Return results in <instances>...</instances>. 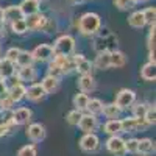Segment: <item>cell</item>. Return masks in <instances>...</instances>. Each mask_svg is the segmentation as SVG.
<instances>
[{"mask_svg":"<svg viewBox=\"0 0 156 156\" xmlns=\"http://www.w3.org/2000/svg\"><path fill=\"white\" fill-rule=\"evenodd\" d=\"M69 3H72V5H80V3H83L84 0H67Z\"/></svg>","mask_w":156,"mask_h":156,"instance_id":"cell-48","label":"cell"},{"mask_svg":"<svg viewBox=\"0 0 156 156\" xmlns=\"http://www.w3.org/2000/svg\"><path fill=\"white\" fill-rule=\"evenodd\" d=\"M45 90L42 89L41 83H33L31 86L25 87V98L30 101H41L45 98Z\"/></svg>","mask_w":156,"mask_h":156,"instance_id":"cell-10","label":"cell"},{"mask_svg":"<svg viewBox=\"0 0 156 156\" xmlns=\"http://www.w3.org/2000/svg\"><path fill=\"white\" fill-rule=\"evenodd\" d=\"M81 114L83 112H80V111H76V109H72V111H69L67 112V115H66V122L69 123V125H78V122H80V117H81Z\"/></svg>","mask_w":156,"mask_h":156,"instance_id":"cell-36","label":"cell"},{"mask_svg":"<svg viewBox=\"0 0 156 156\" xmlns=\"http://www.w3.org/2000/svg\"><path fill=\"white\" fill-rule=\"evenodd\" d=\"M137 140L136 137H131V139H128L125 140V150L126 153H137Z\"/></svg>","mask_w":156,"mask_h":156,"instance_id":"cell-41","label":"cell"},{"mask_svg":"<svg viewBox=\"0 0 156 156\" xmlns=\"http://www.w3.org/2000/svg\"><path fill=\"white\" fill-rule=\"evenodd\" d=\"M101 112L105 114L106 119L112 120V119H119V115H120V109L117 108L114 103H108V105H103V109Z\"/></svg>","mask_w":156,"mask_h":156,"instance_id":"cell-31","label":"cell"},{"mask_svg":"<svg viewBox=\"0 0 156 156\" xmlns=\"http://www.w3.org/2000/svg\"><path fill=\"white\" fill-rule=\"evenodd\" d=\"M37 2H41V0H37Z\"/></svg>","mask_w":156,"mask_h":156,"instance_id":"cell-51","label":"cell"},{"mask_svg":"<svg viewBox=\"0 0 156 156\" xmlns=\"http://www.w3.org/2000/svg\"><path fill=\"white\" fill-rule=\"evenodd\" d=\"M144 2H147V0H134V3H144Z\"/></svg>","mask_w":156,"mask_h":156,"instance_id":"cell-50","label":"cell"},{"mask_svg":"<svg viewBox=\"0 0 156 156\" xmlns=\"http://www.w3.org/2000/svg\"><path fill=\"white\" fill-rule=\"evenodd\" d=\"M78 87H80V90L83 94L94 92L95 87H97V81H95V78L92 76V73L80 75V78H78Z\"/></svg>","mask_w":156,"mask_h":156,"instance_id":"cell-14","label":"cell"},{"mask_svg":"<svg viewBox=\"0 0 156 156\" xmlns=\"http://www.w3.org/2000/svg\"><path fill=\"white\" fill-rule=\"evenodd\" d=\"M19 8H20V12L23 17H28V16H33L36 12H39V8H41V2L37 0H22L19 3Z\"/></svg>","mask_w":156,"mask_h":156,"instance_id":"cell-15","label":"cell"},{"mask_svg":"<svg viewBox=\"0 0 156 156\" xmlns=\"http://www.w3.org/2000/svg\"><path fill=\"white\" fill-rule=\"evenodd\" d=\"M31 109L30 108H17V109H12V125H27L31 120Z\"/></svg>","mask_w":156,"mask_h":156,"instance_id":"cell-13","label":"cell"},{"mask_svg":"<svg viewBox=\"0 0 156 156\" xmlns=\"http://www.w3.org/2000/svg\"><path fill=\"white\" fill-rule=\"evenodd\" d=\"M128 25L129 27H133V28H144L147 22H145V17H144V12L142 11H133L131 14L128 16Z\"/></svg>","mask_w":156,"mask_h":156,"instance_id":"cell-22","label":"cell"},{"mask_svg":"<svg viewBox=\"0 0 156 156\" xmlns=\"http://www.w3.org/2000/svg\"><path fill=\"white\" fill-rule=\"evenodd\" d=\"M33 62H34V59H33V56H31V51H28V50H20V53H19V56H17V59H16V66H19V67H25V66H33Z\"/></svg>","mask_w":156,"mask_h":156,"instance_id":"cell-28","label":"cell"},{"mask_svg":"<svg viewBox=\"0 0 156 156\" xmlns=\"http://www.w3.org/2000/svg\"><path fill=\"white\" fill-rule=\"evenodd\" d=\"M100 147V139L95 133H84L83 137L80 139V148L86 153H92L98 150Z\"/></svg>","mask_w":156,"mask_h":156,"instance_id":"cell-6","label":"cell"},{"mask_svg":"<svg viewBox=\"0 0 156 156\" xmlns=\"http://www.w3.org/2000/svg\"><path fill=\"white\" fill-rule=\"evenodd\" d=\"M55 30H56V22L53 20V19H47V23H45V27H44V33H55Z\"/></svg>","mask_w":156,"mask_h":156,"instance_id":"cell-44","label":"cell"},{"mask_svg":"<svg viewBox=\"0 0 156 156\" xmlns=\"http://www.w3.org/2000/svg\"><path fill=\"white\" fill-rule=\"evenodd\" d=\"M3 19H5V16H3V8L0 6V22H5Z\"/></svg>","mask_w":156,"mask_h":156,"instance_id":"cell-49","label":"cell"},{"mask_svg":"<svg viewBox=\"0 0 156 156\" xmlns=\"http://www.w3.org/2000/svg\"><path fill=\"white\" fill-rule=\"evenodd\" d=\"M142 12H144V17H145L147 25L154 23V19H156V9H154V6H148V8H145Z\"/></svg>","mask_w":156,"mask_h":156,"instance_id":"cell-39","label":"cell"},{"mask_svg":"<svg viewBox=\"0 0 156 156\" xmlns=\"http://www.w3.org/2000/svg\"><path fill=\"white\" fill-rule=\"evenodd\" d=\"M53 53L55 56H70L75 51V39L70 34H61L53 42Z\"/></svg>","mask_w":156,"mask_h":156,"instance_id":"cell-2","label":"cell"},{"mask_svg":"<svg viewBox=\"0 0 156 156\" xmlns=\"http://www.w3.org/2000/svg\"><path fill=\"white\" fill-rule=\"evenodd\" d=\"M27 137L31 142H41L45 139V126L42 123H30L27 126Z\"/></svg>","mask_w":156,"mask_h":156,"instance_id":"cell-12","label":"cell"},{"mask_svg":"<svg viewBox=\"0 0 156 156\" xmlns=\"http://www.w3.org/2000/svg\"><path fill=\"white\" fill-rule=\"evenodd\" d=\"M6 95L12 100V103H19L20 100L25 98V86L22 83H14L11 87L6 89Z\"/></svg>","mask_w":156,"mask_h":156,"instance_id":"cell-19","label":"cell"},{"mask_svg":"<svg viewBox=\"0 0 156 156\" xmlns=\"http://www.w3.org/2000/svg\"><path fill=\"white\" fill-rule=\"evenodd\" d=\"M6 81L5 80H2V78H0V98H2L5 94H6Z\"/></svg>","mask_w":156,"mask_h":156,"instance_id":"cell-45","label":"cell"},{"mask_svg":"<svg viewBox=\"0 0 156 156\" xmlns=\"http://www.w3.org/2000/svg\"><path fill=\"white\" fill-rule=\"evenodd\" d=\"M5 36V22H0V37Z\"/></svg>","mask_w":156,"mask_h":156,"instance_id":"cell-47","label":"cell"},{"mask_svg":"<svg viewBox=\"0 0 156 156\" xmlns=\"http://www.w3.org/2000/svg\"><path fill=\"white\" fill-rule=\"evenodd\" d=\"M148 125L144 122V119H137V117H126L122 120V128L126 133H136V131H144Z\"/></svg>","mask_w":156,"mask_h":156,"instance_id":"cell-8","label":"cell"},{"mask_svg":"<svg viewBox=\"0 0 156 156\" xmlns=\"http://www.w3.org/2000/svg\"><path fill=\"white\" fill-rule=\"evenodd\" d=\"M23 19H25V23H27V30L28 31H42L48 17L45 14H42V12H36V14L23 17Z\"/></svg>","mask_w":156,"mask_h":156,"instance_id":"cell-5","label":"cell"},{"mask_svg":"<svg viewBox=\"0 0 156 156\" xmlns=\"http://www.w3.org/2000/svg\"><path fill=\"white\" fill-rule=\"evenodd\" d=\"M16 75H17V80L19 83H31L36 80V69L34 66H25V67H19L16 70Z\"/></svg>","mask_w":156,"mask_h":156,"instance_id":"cell-16","label":"cell"},{"mask_svg":"<svg viewBox=\"0 0 156 156\" xmlns=\"http://www.w3.org/2000/svg\"><path fill=\"white\" fill-rule=\"evenodd\" d=\"M126 64V56L120 50H111V67H123Z\"/></svg>","mask_w":156,"mask_h":156,"instance_id":"cell-26","label":"cell"},{"mask_svg":"<svg viewBox=\"0 0 156 156\" xmlns=\"http://www.w3.org/2000/svg\"><path fill=\"white\" fill-rule=\"evenodd\" d=\"M106 150L115 156H125V139H122L120 136H109V139L106 140Z\"/></svg>","mask_w":156,"mask_h":156,"instance_id":"cell-7","label":"cell"},{"mask_svg":"<svg viewBox=\"0 0 156 156\" xmlns=\"http://www.w3.org/2000/svg\"><path fill=\"white\" fill-rule=\"evenodd\" d=\"M101 109H103V101L100 98H89L87 106H86L87 114L97 115V114H101Z\"/></svg>","mask_w":156,"mask_h":156,"instance_id":"cell-29","label":"cell"},{"mask_svg":"<svg viewBox=\"0 0 156 156\" xmlns=\"http://www.w3.org/2000/svg\"><path fill=\"white\" fill-rule=\"evenodd\" d=\"M101 28V17L97 12H84L78 19V31L83 36H94Z\"/></svg>","mask_w":156,"mask_h":156,"instance_id":"cell-1","label":"cell"},{"mask_svg":"<svg viewBox=\"0 0 156 156\" xmlns=\"http://www.w3.org/2000/svg\"><path fill=\"white\" fill-rule=\"evenodd\" d=\"M105 133L109 134V136H119L120 133H123V128H122V120L120 119H112V120H108L103 126Z\"/></svg>","mask_w":156,"mask_h":156,"instance_id":"cell-23","label":"cell"},{"mask_svg":"<svg viewBox=\"0 0 156 156\" xmlns=\"http://www.w3.org/2000/svg\"><path fill=\"white\" fill-rule=\"evenodd\" d=\"M144 122L147 125H154L156 123V108H154V105L147 106V111H145V115H144Z\"/></svg>","mask_w":156,"mask_h":156,"instance_id":"cell-34","label":"cell"},{"mask_svg":"<svg viewBox=\"0 0 156 156\" xmlns=\"http://www.w3.org/2000/svg\"><path fill=\"white\" fill-rule=\"evenodd\" d=\"M11 31L16 33V34H25L28 30H27V23H25V19H19V20H14L11 22Z\"/></svg>","mask_w":156,"mask_h":156,"instance_id":"cell-32","label":"cell"},{"mask_svg":"<svg viewBox=\"0 0 156 156\" xmlns=\"http://www.w3.org/2000/svg\"><path fill=\"white\" fill-rule=\"evenodd\" d=\"M9 129H11V126H6V125H0V137L6 136V134L9 133Z\"/></svg>","mask_w":156,"mask_h":156,"instance_id":"cell-46","label":"cell"},{"mask_svg":"<svg viewBox=\"0 0 156 156\" xmlns=\"http://www.w3.org/2000/svg\"><path fill=\"white\" fill-rule=\"evenodd\" d=\"M147 106L145 103H136V105L131 106V111H133V117H137V119H144L145 115V111H147Z\"/></svg>","mask_w":156,"mask_h":156,"instance_id":"cell-35","label":"cell"},{"mask_svg":"<svg viewBox=\"0 0 156 156\" xmlns=\"http://www.w3.org/2000/svg\"><path fill=\"white\" fill-rule=\"evenodd\" d=\"M134 0H114V6H117L119 9L125 11V9H131L134 6Z\"/></svg>","mask_w":156,"mask_h":156,"instance_id":"cell-40","label":"cell"},{"mask_svg":"<svg viewBox=\"0 0 156 156\" xmlns=\"http://www.w3.org/2000/svg\"><path fill=\"white\" fill-rule=\"evenodd\" d=\"M3 16H5V22H14V20H19V19H23L22 12H20V8L19 5H9L6 8H3Z\"/></svg>","mask_w":156,"mask_h":156,"instance_id":"cell-21","label":"cell"},{"mask_svg":"<svg viewBox=\"0 0 156 156\" xmlns=\"http://www.w3.org/2000/svg\"><path fill=\"white\" fill-rule=\"evenodd\" d=\"M19 53H20V48H19V47H11V48H8V50H6L5 58H6V59H9V61H12V62H16V59H17Z\"/></svg>","mask_w":156,"mask_h":156,"instance_id":"cell-42","label":"cell"},{"mask_svg":"<svg viewBox=\"0 0 156 156\" xmlns=\"http://www.w3.org/2000/svg\"><path fill=\"white\" fill-rule=\"evenodd\" d=\"M76 126L83 133H94L98 128V119H97V115H92V114H81L80 122H78Z\"/></svg>","mask_w":156,"mask_h":156,"instance_id":"cell-9","label":"cell"},{"mask_svg":"<svg viewBox=\"0 0 156 156\" xmlns=\"http://www.w3.org/2000/svg\"><path fill=\"white\" fill-rule=\"evenodd\" d=\"M17 156H37V150L33 144H28V145H23L17 151Z\"/></svg>","mask_w":156,"mask_h":156,"instance_id":"cell-38","label":"cell"},{"mask_svg":"<svg viewBox=\"0 0 156 156\" xmlns=\"http://www.w3.org/2000/svg\"><path fill=\"white\" fill-rule=\"evenodd\" d=\"M41 86L42 89L45 90V94H55L56 90L59 89V80L58 78H53V76H44V80L41 81Z\"/></svg>","mask_w":156,"mask_h":156,"instance_id":"cell-24","label":"cell"},{"mask_svg":"<svg viewBox=\"0 0 156 156\" xmlns=\"http://www.w3.org/2000/svg\"><path fill=\"white\" fill-rule=\"evenodd\" d=\"M92 66H95L100 70H106L111 67V51L109 50H101L97 51V56L95 61L92 62Z\"/></svg>","mask_w":156,"mask_h":156,"instance_id":"cell-17","label":"cell"},{"mask_svg":"<svg viewBox=\"0 0 156 156\" xmlns=\"http://www.w3.org/2000/svg\"><path fill=\"white\" fill-rule=\"evenodd\" d=\"M0 125L12 126V109H0Z\"/></svg>","mask_w":156,"mask_h":156,"instance_id":"cell-33","label":"cell"},{"mask_svg":"<svg viewBox=\"0 0 156 156\" xmlns=\"http://www.w3.org/2000/svg\"><path fill=\"white\" fill-rule=\"evenodd\" d=\"M14 75H16V64L6 58H0V78L8 80Z\"/></svg>","mask_w":156,"mask_h":156,"instance_id":"cell-18","label":"cell"},{"mask_svg":"<svg viewBox=\"0 0 156 156\" xmlns=\"http://www.w3.org/2000/svg\"><path fill=\"white\" fill-rule=\"evenodd\" d=\"M140 76L144 78L145 81H154L156 80V64L154 62H145L144 66L140 67Z\"/></svg>","mask_w":156,"mask_h":156,"instance_id":"cell-25","label":"cell"},{"mask_svg":"<svg viewBox=\"0 0 156 156\" xmlns=\"http://www.w3.org/2000/svg\"><path fill=\"white\" fill-rule=\"evenodd\" d=\"M147 47H148V61L154 62V48H156V25L151 23L150 25V31H148V37H147Z\"/></svg>","mask_w":156,"mask_h":156,"instance_id":"cell-20","label":"cell"},{"mask_svg":"<svg viewBox=\"0 0 156 156\" xmlns=\"http://www.w3.org/2000/svg\"><path fill=\"white\" fill-rule=\"evenodd\" d=\"M87 101H89V95H87V94L80 92V94H76V95L73 97V106H75V109H76V111L83 112V111H86Z\"/></svg>","mask_w":156,"mask_h":156,"instance_id":"cell-30","label":"cell"},{"mask_svg":"<svg viewBox=\"0 0 156 156\" xmlns=\"http://www.w3.org/2000/svg\"><path fill=\"white\" fill-rule=\"evenodd\" d=\"M72 59L75 61V70L80 75H87L92 72V62H90L87 58H84V55L78 53V55H72Z\"/></svg>","mask_w":156,"mask_h":156,"instance_id":"cell-11","label":"cell"},{"mask_svg":"<svg viewBox=\"0 0 156 156\" xmlns=\"http://www.w3.org/2000/svg\"><path fill=\"white\" fill-rule=\"evenodd\" d=\"M134 103H136V92L134 90H131V89H120L119 94L115 95L114 105L120 111H123V109L131 108Z\"/></svg>","mask_w":156,"mask_h":156,"instance_id":"cell-3","label":"cell"},{"mask_svg":"<svg viewBox=\"0 0 156 156\" xmlns=\"http://www.w3.org/2000/svg\"><path fill=\"white\" fill-rule=\"evenodd\" d=\"M47 75L48 76H53V78H59L64 75V72H62V69L59 67V66H56L55 62H50V66H48V69H47Z\"/></svg>","mask_w":156,"mask_h":156,"instance_id":"cell-37","label":"cell"},{"mask_svg":"<svg viewBox=\"0 0 156 156\" xmlns=\"http://www.w3.org/2000/svg\"><path fill=\"white\" fill-rule=\"evenodd\" d=\"M31 56L34 61H39V62H47V61H51L55 56L53 53V47L50 44H39L33 48L31 51Z\"/></svg>","mask_w":156,"mask_h":156,"instance_id":"cell-4","label":"cell"},{"mask_svg":"<svg viewBox=\"0 0 156 156\" xmlns=\"http://www.w3.org/2000/svg\"><path fill=\"white\" fill-rule=\"evenodd\" d=\"M12 106H14V103L6 94L0 98V109H12Z\"/></svg>","mask_w":156,"mask_h":156,"instance_id":"cell-43","label":"cell"},{"mask_svg":"<svg viewBox=\"0 0 156 156\" xmlns=\"http://www.w3.org/2000/svg\"><path fill=\"white\" fill-rule=\"evenodd\" d=\"M153 151H154V142L151 139L144 137V139L137 140V153L148 154V153H153Z\"/></svg>","mask_w":156,"mask_h":156,"instance_id":"cell-27","label":"cell"}]
</instances>
